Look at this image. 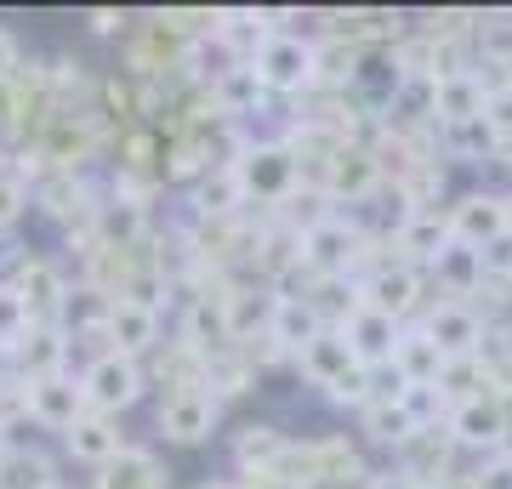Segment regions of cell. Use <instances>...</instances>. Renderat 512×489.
Instances as JSON below:
<instances>
[{
  "label": "cell",
  "instance_id": "cell-40",
  "mask_svg": "<svg viewBox=\"0 0 512 489\" xmlns=\"http://www.w3.org/2000/svg\"><path fill=\"white\" fill-rule=\"evenodd\" d=\"M12 455H18V438H12V433H0V472L12 467Z\"/></svg>",
  "mask_w": 512,
  "mask_h": 489
},
{
  "label": "cell",
  "instance_id": "cell-30",
  "mask_svg": "<svg viewBox=\"0 0 512 489\" xmlns=\"http://www.w3.org/2000/svg\"><path fill=\"white\" fill-rule=\"evenodd\" d=\"M444 143H450V154H456V160H478V165L501 154V137L484 126V114H478V120H467V126H444Z\"/></svg>",
  "mask_w": 512,
  "mask_h": 489
},
{
  "label": "cell",
  "instance_id": "cell-34",
  "mask_svg": "<svg viewBox=\"0 0 512 489\" xmlns=\"http://www.w3.org/2000/svg\"><path fill=\"white\" fill-rule=\"evenodd\" d=\"M484 126L501 137V148H512V86L507 80L490 86V97H484Z\"/></svg>",
  "mask_w": 512,
  "mask_h": 489
},
{
  "label": "cell",
  "instance_id": "cell-25",
  "mask_svg": "<svg viewBox=\"0 0 512 489\" xmlns=\"http://www.w3.org/2000/svg\"><path fill=\"white\" fill-rule=\"evenodd\" d=\"M285 450H291V444H285V433H279L274 421H245V427H239V438H234V455L251 472L279 467V455H285Z\"/></svg>",
  "mask_w": 512,
  "mask_h": 489
},
{
  "label": "cell",
  "instance_id": "cell-23",
  "mask_svg": "<svg viewBox=\"0 0 512 489\" xmlns=\"http://www.w3.org/2000/svg\"><path fill=\"white\" fill-rule=\"evenodd\" d=\"M97 489H165L160 455L143 450V444H126L109 467H97Z\"/></svg>",
  "mask_w": 512,
  "mask_h": 489
},
{
  "label": "cell",
  "instance_id": "cell-37",
  "mask_svg": "<svg viewBox=\"0 0 512 489\" xmlns=\"http://www.w3.org/2000/svg\"><path fill=\"white\" fill-rule=\"evenodd\" d=\"M18 69H23V46H18V35H12V29H0V86H6Z\"/></svg>",
  "mask_w": 512,
  "mask_h": 489
},
{
  "label": "cell",
  "instance_id": "cell-3",
  "mask_svg": "<svg viewBox=\"0 0 512 489\" xmlns=\"http://www.w3.org/2000/svg\"><path fill=\"white\" fill-rule=\"evenodd\" d=\"M80 387H86V404H92L97 416L120 421V410H131V404L148 393V370H143V359H126V353H114L109 347V353L86 359Z\"/></svg>",
  "mask_w": 512,
  "mask_h": 489
},
{
  "label": "cell",
  "instance_id": "cell-11",
  "mask_svg": "<svg viewBox=\"0 0 512 489\" xmlns=\"http://www.w3.org/2000/svg\"><path fill=\"white\" fill-rule=\"evenodd\" d=\"M421 330L439 342L444 359H478V353H484V313H478L473 302L444 296L439 308L421 313Z\"/></svg>",
  "mask_w": 512,
  "mask_h": 489
},
{
  "label": "cell",
  "instance_id": "cell-16",
  "mask_svg": "<svg viewBox=\"0 0 512 489\" xmlns=\"http://www.w3.org/2000/svg\"><path fill=\"white\" fill-rule=\"evenodd\" d=\"M325 325V308L313 302V296H291V290H274V308H268V336H274V347L291 359V353H302V347L319 336Z\"/></svg>",
  "mask_w": 512,
  "mask_h": 489
},
{
  "label": "cell",
  "instance_id": "cell-9",
  "mask_svg": "<svg viewBox=\"0 0 512 489\" xmlns=\"http://www.w3.org/2000/svg\"><path fill=\"white\" fill-rule=\"evenodd\" d=\"M376 188H382V160H376V148H365V143H342L325 160V171H319V194H325V200L359 205V200H370Z\"/></svg>",
  "mask_w": 512,
  "mask_h": 489
},
{
  "label": "cell",
  "instance_id": "cell-19",
  "mask_svg": "<svg viewBox=\"0 0 512 489\" xmlns=\"http://www.w3.org/2000/svg\"><path fill=\"white\" fill-rule=\"evenodd\" d=\"M109 347H114V353H126V359H148V353L160 347V313L143 308V302H131V296H114V308H109Z\"/></svg>",
  "mask_w": 512,
  "mask_h": 489
},
{
  "label": "cell",
  "instance_id": "cell-32",
  "mask_svg": "<svg viewBox=\"0 0 512 489\" xmlns=\"http://www.w3.org/2000/svg\"><path fill=\"white\" fill-rule=\"evenodd\" d=\"M29 217V177L18 160H0V234Z\"/></svg>",
  "mask_w": 512,
  "mask_h": 489
},
{
  "label": "cell",
  "instance_id": "cell-2",
  "mask_svg": "<svg viewBox=\"0 0 512 489\" xmlns=\"http://www.w3.org/2000/svg\"><path fill=\"white\" fill-rule=\"evenodd\" d=\"M234 177L245 188V205H279L296 194V177H302V165H296L291 143H239L234 148Z\"/></svg>",
  "mask_w": 512,
  "mask_h": 489
},
{
  "label": "cell",
  "instance_id": "cell-1",
  "mask_svg": "<svg viewBox=\"0 0 512 489\" xmlns=\"http://www.w3.org/2000/svg\"><path fill=\"white\" fill-rule=\"evenodd\" d=\"M296 364H302V376H308L319 393H330L336 404H359V399H365V387H370V370L353 359L348 336H342L336 325L319 330V336L296 353Z\"/></svg>",
  "mask_w": 512,
  "mask_h": 489
},
{
  "label": "cell",
  "instance_id": "cell-35",
  "mask_svg": "<svg viewBox=\"0 0 512 489\" xmlns=\"http://www.w3.org/2000/svg\"><path fill=\"white\" fill-rule=\"evenodd\" d=\"M478 256H484V279H512V228L507 234H495Z\"/></svg>",
  "mask_w": 512,
  "mask_h": 489
},
{
  "label": "cell",
  "instance_id": "cell-15",
  "mask_svg": "<svg viewBox=\"0 0 512 489\" xmlns=\"http://www.w3.org/2000/svg\"><path fill=\"white\" fill-rule=\"evenodd\" d=\"M444 433H450V444H461V450H501V444H507V410H501V399H490V393L461 399V404H450Z\"/></svg>",
  "mask_w": 512,
  "mask_h": 489
},
{
  "label": "cell",
  "instance_id": "cell-36",
  "mask_svg": "<svg viewBox=\"0 0 512 489\" xmlns=\"http://www.w3.org/2000/svg\"><path fill=\"white\" fill-rule=\"evenodd\" d=\"M359 489H421V472H410V467H382V472H370Z\"/></svg>",
  "mask_w": 512,
  "mask_h": 489
},
{
  "label": "cell",
  "instance_id": "cell-17",
  "mask_svg": "<svg viewBox=\"0 0 512 489\" xmlns=\"http://www.w3.org/2000/svg\"><path fill=\"white\" fill-rule=\"evenodd\" d=\"M484 97H490V86H484L478 69H439V80H433V126H467V120H478Z\"/></svg>",
  "mask_w": 512,
  "mask_h": 489
},
{
  "label": "cell",
  "instance_id": "cell-45",
  "mask_svg": "<svg viewBox=\"0 0 512 489\" xmlns=\"http://www.w3.org/2000/svg\"><path fill=\"white\" fill-rule=\"evenodd\" d=\"M57 489H63V484H57Z\"/></svg>",
  "mask_w": 512,
  "mask_h": 489
},
{
  "label": "cell",
  "instance_id": "cell-42",
  "mask_svg": "<svg viewBox=\"0 0 512 489\" xmlns=\"http://www.w3.org/2000/svg\"><path fill=\"white\" fill-rule=\"evenodd\" d=\"M200 489H239V484H200Z\"/></svg>",
  "mask_w": 512,
  "mask_h": 489
},
{
  "label": "cell",
  "instance_id": "cell-18",
  "mask_svg": "<svg viewBox=\"0 0 512 489\" xmlns=\"http://www.w3.org/2000/svg\"><path fill=\"white\" fill-rule=\"evenodd\" d=\"M205 97H211V114H222V120H239V114H256V109H262L268 86H262V74H256L251 63H228V69H217L211 80H205Z\"/></svg>",
  "mask_w": 512,
  "mask_h": 489
},
{
  "label": "cell",
  "instance_id": "cell-29",
  "mask_svg": "<svg viewBox=\"0 0 512 489\" xmlns=\"http://www.w3.org/2000/svg\"><path fill=\"white\" fill-rule=\"evenodd\" d=\"M0 489H57V461L40 450H23L12 455V467L0 472Z\"/></svg>",
  "mask_w": 512,
  "mask_h": 489
},
{
  "label": "cell",
  "instance_id": "cell-22",
  "mask_svg": "<svg viewBox=\"0 0 512 489\" xmlns=\"http://www.w3.org/2000/svg\"><path fill=\"white\" fill-rule=\"evenodd\" d=\"M239 211H245V188H239L234 165L228 160L211 165V171L194 182V217L200 222H228V217H239Z\"/></svg>",
  "mask_w": 512,
  "mask_h": 489
},
{
  "label": "cell",
  "instance_id": "cell-10",
  "mask_svg": "<svg viewBox=\"0 0 512 489\" xmlns=\"http://www.w3.org/2000/svg\"><path fill=\"white\" fill-rule=\"evenodd\" d=\"M342 336H348V347H353V359L365 364V370H387L393 364V347H399V336H404V325L393 319V313H382V308H370V302H353L348 313H342Z\"/></svg>",
  "mask_w": 512,
  "mask_h": 489
},
{
  "label": "cell",
  "instance_id": "cell-38",
  "mask_svg": "<svg viewBox=\"0 0 512 489\" xmlns=\"http://www.w3.org/2000/svg\"><path fill=\"white\" fill-rule=\"evenodd\" d=\"M92 29H97V35H120V29H126V12H114V6H97V12H92Z\"/></svg>",
  "mask_w": 512,
  "mask_h": 489
},
{
  "label": "cell",
  "instance_id": "cell-39",
  "mask_svg": "<svg viewBox=\"0 0 512 489\" xmlns=\"http://www.w3.org/2000/svg\"><path fill=\"white\" fill-rule=\"evenodd\" d=\"M478 489H512V455H501V461L484 472V484H478Z\"/></svg>",
  "mask_w": 512,
  "mask_h": 489
},
{
  "label": "cell",
  "instance_id": "cell-33",
  "mask_svg": "<svg viewBox=\"0 0 512 489\" xmlns=\"http://www.w3.org/2000/svg\"><path fill=\"white\" fill-rule=\"evenodd\" d=\"M97 97H103V114H109V120H137V86H131L126 74H109V80L97 86Z\"/></svg>",
  "mask_w": 512,
  "mask_h": 489
},
{
  "label": "cell",
  "instance_id": "cell-43",
  "mask_svg": "<svg viewBox=\"0 0 512 489\" xmlns=\"http://www.w3.org/2000/svg\"><path fill=\"white\" fill-rule=\"evenodd\" d=\"M421 489H450V484H427V478H421Z\"/></svg>",
  "mask_w": 512,
  "mask_h": 489
},
{
  "label": "cell",
  "instance_id": "cell-8",
  "mask_svg": "<svg viewBox=\"0 0 512 489\" xmlns=\"http://www.w3.org/2000/svg\"><path fill=\"white\" fill-rule=\"evenodd\" d=\"M23 399H29V427H40V433H69L74 421L86 416L92 404H86V387H80V376L74 370H63V376H40V381H23Z\"/></svg>",
  "mask_w": 512,
  "mask_h": 489
},
{
  "label": "cell",
  "instance_id": "cell-4",
  "mask_svg": "<svg viewBox=\"0 0 512 489\" xmlns=\"http://www.w3.org/2000/svg\"><path fill=\"white\" fill-rule=\"evenodd\" d=\"M251 69L262 74V86L279 91V97H296V91H308L313 80H319V46L302 35H285V29H274V35L256 46Z\"/></svg>",
  "mask_w": 512,
  "mask_h": 489
},
{
  "label": "cell",
  "instance_id": "cell-12",
  "mask_svg": "<svg viewBox=\"0 0 512 489\" xmlns=\"http://www.w3.org/2000/svg\"><path fill=\"white\" fill-rule=\"evenodd\" d=\"M393 245L404 251V268L427 273L444 251H450V245H456V234H450V211H433V205L404 211L399 228H393Z\"/></svg>",
  "mask_w": 512,
  "mask_h": 489
},
{
  "label": "cell",
  "instance_id": "cell-41",
  "mask_svg": "<svg viewBox=\"0 0 512 489\" xmlns=\"http://www.w3.org/2000/svg\"><path fill=\"white\" fill-rule=\"evenodd\" d=\"M501 63H507V86H512V52H507V57H501Z\"/></svg>",
  "mask_w": 512,
  "mask_h": 489
},
{
  "label": "cell",
  "instance_id": "cell-7",
  "mask_svg": "<svg viewBox=\"0 0 512 489\" xmlns=\"http://www.w3.org/2000/svg\"><path fill=\"white\" fill-rule=\"evenodd\" d=\"M217 416H222V399L205 381L200 387H171L160 399V410H154V421H160V433L171 444H205L217 433Z\"/></svg>",
  "mask_w": 512,
  "mask_h": 489
},
{
  "label": "cell",
  "instance_id": "cell-5",
  "mask_svg": "<svg viewBox=\"0 0 512 489\" xmlns=\"http://www.w3.org/2000/svg\"><path fill=\"white\" fill-rule=\"evenodd\" d=\"M359 256H365V234H359L353 217L325 211V217H313L308 228H302V268L319 273V279H342Z\"/></svg>",
  "mask_w": 512,
  "mask_h": 489
},
{
  "label": "cell",
  "instance_id": "cell-13",
  "mask_svg": "<svg viewBox=\"0 0 512 489\" xmlns=\"http://www.w3.org/2000/svg\"><path fill=\"white\" fill-rule=\"evenodd\" d=\"M512 228V200L507 194H490V188H473V194H461L456 205H450V234L461 239V245H473V251H484L495 234H507Z\"/></svg>",
  "mask_w": 512,
  "mask_h": 489
},
{
  "label": "cell",
  "instance_id": "cell-20",
  "mask_svg": "<svg viewBox=\"0 0 512 489\" xmlns=\"http://www.w3.org/2000/svg\"><path fill=\"white\" fill-rule=\"evenodd\" d=\"M416 296H421V273H416V268H404V262H387V268H376L365 285H359V302H370V308L393 313L399 325L410 319Z\"/></svg>",
  "mask_w": 512,
  "mask_h": 489
},
{
  "label": "cell",
  "instance_id": "cell-28",
  "mask_svg": "<svg viewBox=\"0 0 512 489\" xmlns=\"http://www.w3.org/2000/svg\"><path fill=\"white\" fill-rule=\"evenodd\" d=\"M399 404H404V416L416 421V433H433L439 421H450V393H444L439 381H410V387H399Z\"/></svg>",
  "mask_w": 512,
  "mask_h": 489
},
{
  "label": "cell",
  "instance_id": "cell-44",
  "mask_svg": "<svg viewBox=\"0 0 512 489\" xmlns=\"http://www.w3.org/2000/svg\"><path fill=\"white\" fill-rule=\"evenodd\" d=\"M0 381H6V370H0Z\"/></svg>",
  "mask_w": 512,
  "mask_h": 489
},
{
  "label": "cell",
  "instance_id": "cell-26",
  "mask_svg": "<svg viewBox=\"0 0 512 489\" xmlns=\"http://www.w3.org/2000/svg\"><path fill=\"white\" fill-rule=\"evenodd\" d=\"M427 273H433L439 285H450V296L461 302L467 290H478V285H484V256H478L473 245H461V239H456V245H450V251H444V256H439V262H433Z\"/></svg>",
  "mask_w": 512,
  "mask_h": 489
},
{
  "label": "cell",
  "instance_id": "cell-31",
  "mask_svg": "<svg viewBox=\"0 0 512 489\" xmlns=\"http://www.w3.org/2000/svg\"><path fill=\"white\" fill-rule=\"evenodd\" d=\"M160 160H165V143L148 126L120 131V171H131V177H154V165Z\"/></svg>",
  "mask_w": 512,
  "mask_h": 489
},
{
  "label": "cell",
  "instance_id": "cell-6",
  "mask_svg": "<svg viewBox=\"0 0 512 489\" xmlns=\"http://www.w3.org/2000/svg\"><path fill=\"white\" fill-rule=\"evenodd\" d=\"M12 296L23 302V313H29V325H57L63 319V302H69V273L57 268L52 256H23L18 268H12Z\"/></svg>",
  "mask_w": 512,
  "mask_h": 489
},
{
  "label": "cell",
  "instance_id": "cell-21",
  "mask_svg": "<svg viewBox=\"0 0 512 489\" xmlns=\"http://www.w3.org/2000/svg\"><path fill=\"white\" fill-rule=\"evenodd\" d=\"M63 450H69L74 461H86V467H109L114 455L126 450V438H120V421H114V416L86 410V416L63 433Z\"/></svg>",
  "mask_w": 512,
  "mask_h": 489
},
{
  "label": "cell",
  "instance_id": "cell-14",
  "mask_svg": "<svg viewBox=\"0 0 512 489\" xmlns=\"http://www.w3.org/2000/svg\"><path fill=\"white\" fill-rule=\"evenodd\" d=\"M74 359V342L63 325H29L12 342V376L18 381H40V376H63Z\"/></svg>",
  "mask_w": 512,
  "mask_h": 489
},
{
  "label": "cell",
  "instance_id": "cell-27",
  "mask_svg": "<svg viewBox=\"0 0 512 489\" xmlns=\"http://www.w3.org/2000/svg\"><path fill=\"white\" fill-rule=\"evenodd\" d=\"M365 433L376 444H393V450H410V438H416V421L404 416L399 399H365Z\"/></svg>",
  "mask_w": 512,
  "mask_h": 489
},
{
  "label": "cell",
  "instance_id": "cell-24",
  "mask_svg": "<svg viewBox=\"0 0 512 489\" xmlns=\"http://www.w3.org/2000/svg\"><path fill=\"white\" fill-rule=\"evenodd\" d=\"M393 370H399L404 387H410V381H439V376H444L439 342H433V336H427L421 325H404L399 347H393Z\"/></svg>",
  "mask_w": 512,
  "mask_h": 489
}]
</instances>
